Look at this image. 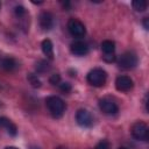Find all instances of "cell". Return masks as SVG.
<instances>
[{"label":"cell","instance_id":"5","mask_svg":"<svg viewBox=\"0 0 149 149\" xmlns=\"http://www.w3.org/2000/svg\"><path fill=\"white\" fill-rule=\"evenodd\" d=\"M130 132H132V135L135 140H139V141H147L148 140V134H149L148 126L142 121L135 122L132 126Z\"/></svg>","mask_w":149,"mask_h":149},{"label":"cell","instance_id":"25","mask_svg":"<svg viewBox=\"0 0 149 149\" xmlns=\"http://www.w3.org/2000/svg\"><path fill=\"white\" fill-rule=\"evenodd\" d=\"M118 149H127V148H125V147H120V148H118Z\"/></svg>","mask_w":149,"mask_h":149},{"label":"cell","instance_id":"2","mask_svg":"<svg viewBox=\"0 0 149 149\" xmlns=\"http://www.w3.org/2000/svg\"><path fill=\"white\" fill-rule=\"evenodd\" d=\"M107 78V73L105 70L100 69V68H95L93 70H91L87 73V81L90 85L95 86V87H100L105 84Z\"/></svg>","mask_w":149,"mask_h":149},{"label":"cell","instance_id":"14","mask_svg":"<svg viewBox=\"0 0 149 149\" xmlns=\"http://www.w3.org/2000/svg\"><path fill=\"white\" fill-rule=\"evenodd\" d=\"M101 50L104 51L105 55H109V54H114L115 50V43L113 41L106 40L101 43Z\"/></svg>","mask_w":149,"mask_h":149},{"label":"cell","instance_id":"1","mask_svg":"<svg viewBox=\"0 0 149 149\" xmlns=\"http://www.w3.org/2000/svg\"><path fill=\"white\" fill-rule=\"evenodd\" d=\"M45 104H47V107L50 112V114L58 119V118H62L64 112H65V102L57 95H50L45 99Z\"/></svg>","mask_w":149,"mask_h":149},{"label":"cell","instance_id":"24","mask_svg":"<svg viewBox=\"0 0 149 149\" xmlns=\"http://www.w3.org/2000/svg\"><path fill=\"white\" fill-rule=\"evenodd\" d=\"M5 149H19V148H16V147H6Z\"/></svg>","mask_w":149,"mask_h":149},{"label":"cell","instance_id":"3","mask_svg":"<svg viewBox=\"0 0 149 149\" xmlns=\"http://www.w3.org/2000/svg\"><path fill=\"white\" fill-rule=\"evenodd\" d=\"M68 30L71 34V36L76 37V38H81L85 36L86 34V29L85 26L81 21L77 20V19H70L68 22Z\"/></svg>","mask_w":149,"mask_h":149},{"label":"cell","instance_id":"16","mask_svg":"<svg viewBox=\"0 0 149 149\" xmlns=\"http://www.w3.org/2000/svg\"><path fill=\"white\" fill-rule=\"evenodd\" d=\"M49 68H50V66H49L48 62H45V61H38V62L36 63V71H37L38 73H43V72L48 71Z\"/></svg>","mask_w":149,"mask_h":149},{"label":"cell","instance_id":"11","mask_svg":"<svg viewBox=\"0 0 149 149\" xmlns=\"http://www.w3.org/2000/svg\"><path fill=\"white\" fill-rule=\"evenodd\" d=\"M2 128L6 129L7 133H8L9 135H12V136H15L16 133H17L16 126H15L9 119H7V118H5V116H1V118H0V129H2Z\"/></svg>","mask_w":149,"mask_h":149},{"label":"cell","instance_id":"19","mask_svg":"<svg viewBox=\"0 0 149 149\" xmlns=\"http://www.w3.org/2000/svg\"><path fill=\"white\" fill-rule=\"evenodd\" d=\"M26 14H27V10L24 9V7H22V6L15 7V15H16L17 17H23Z\"/></svg>","mask_w":149,"mask_h":149},{"label":"cell","instance_id":"12","mask_svg":"<svg viewBox=\"0 0 149 149\" xmlns=\"http://www.w3.org/2000/svg\"><path fill=\"white\" fill-rule=\"evenodd\" d=\"M0 65H1V68H3L7 71H13V70H15L19 66L17 62L14 58H12V57H6V58L1 59Z\"/></svg>","mask_w":149,"mask_h":149},{"label":"cell","instance_id":"15","mask_svg":"<svg viewBox=\"0 0 149 149\" xmlns=\"http://www.w3.org/2000/svg\"><path fill=\"white\" fill-rule=\"evenodd\" d=\"M132 6L135 10L137 12H144L147 9V6H148V2L146 0H134L132 2Z\"/></svg>","mask_w":149,"mask_h":149},{"label":"cell","instance_id":"13","mask_svg":"<svg viewBox=\"0 0 149 149\" xmlns=\"http://www.w3.org/2000/svg\"><path fill=\"white\" fill-rule=\"evenodd\" d=\"M42 51H43V54L49 59H52L54 58V45H52V42L50 40L45 38L42 42Z\"/></svg>","mask_w":149,"mask_h":149},{"label":"cell","instance_id":"26","mask_svg":"<svg viewBox=\"0 0 149 149\" xmlns=\"http://www.w3.org/2000/svg\"><path fill=\"white\" fill-rule=\"evenodd\" d=\"M31 149H38V148H31Z\"/></svg>","mask_w":149,"mask_h":149},{"label":"cell","instance_id":"17","mask_svg":"<svg viewBox=\"0 0 149 149\" xmlns=\"http://www.w3.org/2000/svg\"><path fill=\"white\" fill-rule=\"evenodd\" d=\"M27 78H28L29 83L31 84V86H34V87H40V86H41V80L38 79V77H37L36 74H34V73H28Z\"/></svg>","mask_w":149,"mask_h":149},{"label":"cell","instance_id":"10","mask_svg":"<svg viewBox=\"0 0 149 149\" xmlns=\"http://www.w3.org/2000/svg\"><path fill=\"white\" fill-rule=\"evenodd\" d=\"M70 50L76 56H85L88 52V45L83 41H74L71 43Z\"/></svg>","mask_w":149,"mask_h":149},{"label":"cell","instance_id":"20","mask_svg":"<svg viewBox=\"0 0 149 149\" xmlns=\"http://www.w3.org/2000/svg\"><path fill=\"white\" fill-rule=\"evenodd\" d=\"M58 85H59V88H61V91H62V92L68 93V92H70V91H71V85H70L69 83H59Z\"/></svg>","mask_w":149,"mask_h":149},{"label":"cell","instance_id":"23","mask_svg":"<svg viewBox=\"0 0 149 149\" xmlns=\"http://www.w3.org/2000/svg\"><path fill=\"white\" fill-rule=\"evenodd\" d=\"M143 26H144L146 29L149 28V26H148V17H144V20H143Z\"/></svg>","mask_w":149,"mask_h":149},{"label":"cell","instance_id":"21","mask_svg":"<svg viewBox=\"0 0 149 149\" xmlns=\"http://www.w3.org/2000/svg\"><path fill=\"white\" fill-rule=\"evenodd\" d=\"M50 83L54 84V85H58V84L61 83V77H59V74H58V73L52 74V76L50 77Z\"/></svg>","mask_w":149,"mask_h":149},{"label":"cell","instance_id":"9","mask_svg":"<svg viewBox=\"0 0 149 149\" xmlns=\"http://www.w3.org/2000/svg\"><path fill=\"white\" fill-rule=\"evenodd\" d=\"M38 21L43 30H50L54 27V15L50 12H42L40 14Z\"/></svg>","mask_w":149,"mask_h":149},{"label":"cell","instance_id":"7","mask_svg":"<svg viewBox=\"0 0 149 149\" xmlns=\"http://www.w3.org/2000/svg\"><path fill=\"white\" fill-rule=\"evenodd\" d=\"M76 121L81 127H91L93 125V116L86 109H79L76 113Z\"/></svg>","mask_w":149,"mask_h":149},{"label":"cell","instance_id":"8","mask_svg":"<svg viewBox=\"0 0 149 149\" xmlns=\"http://www.w3.org/2000/svg\"><path fill=\"white\" fill-rule=\"evenodd\" d=\"M133 80L128 76H119L115 79V87L120 92H128L133 88Z\"/></svg>","mask_w":149,"mask_h":149},{"label":"cell","instance_id":"18","mask_svg":"<svg viewBox=\"0 0 149 149\" xmlns=\"http://www.w3.org/2000/svg\"><path fill=\"white\" fill-rule=\"evenodd\" d=\"M94 149H111V144H109V142L107 140H101L100 142L97 143Z\"/></svg>","mask_w":149,"mask_h":149},{"label":"cell","instance_id":"22","mask_svg":"<svg viewBox=\"0 0 149 149\" xmlns=\"http://www.w3.org/2000/svg\"><path fill=\"white\" fill-rule=\"evenodd\" d=\"M104 59H105L106 62H113V61L115 59V56H114V54H109V55H105V56H104Z\"/></svg>","mask_w":149,"mask_h":149},{"label":"cell","instance_id":"4","mask_svg":"<svg viewBox=\"0 0 149 149\" xmlns=\"http://www.w3.org/2000/svg\"><path fill=\"white\" fill-rule=\"evenodd\" d=\"M118 64L120 68H122L125 70L134 69L137 65V56L132 51H127L119 57Z\"/></svg>","mask_w":149,"mask_h":149},{"label":"cell","instance_id":"6","mask_svg":"<svg viewBox=\"0 0 149 149\" xmlns=\"http://www.w3.org/2000/svg\"><path fill=\"white\" fill-rule=\"evenodd\" d=\"M99 108H100L105 114H109V115L115 114V113L119 111L118 104H116L113 99H111V98H108V97H105V98H102V99L99 100Z\"/></svg>","mask_w":149,"mask_h":149}]
</instances>
